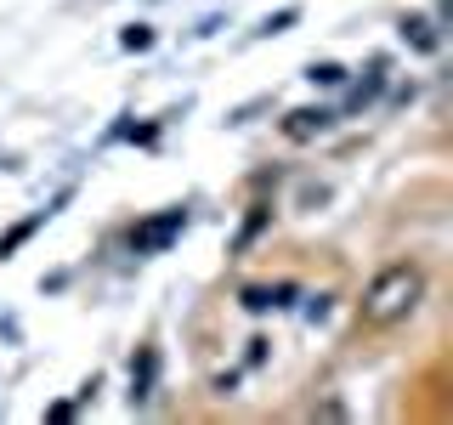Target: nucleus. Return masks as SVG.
<instances>
[{
	"label": "nucleus",
	"mask_w": 453,
	"mask_h": 425,
	"mask_svg": "<svg viewBox=\"0 0 453 425\" xmlns=\"http://www.w3.org/2000/svg\"><path fill=\"white\" fill-rule=\"evenodd\" d=\"M188 227V210H165V216H153V221H142L136 233H131V244H136V255H153V250H165L170 238Z\"/></svg>",
	"instance_id": "f03ea898"
},
{
	"label": "nucleus",
	"mask_w": 453,
	"mask_h": 425,
	"mask_svg": "<svg viewBox=\"0 0 453 425\" xmlns=\"http://www.w3.org/2000/svg\"><path fill=\"white\" fill-rule=\"evenodd\" d=\"M153 363H159V358H153V352H142V363H131V397H148V386H153Z\"/></svg>",
	"instance_id": "39448f33"
},
{
	"label": "nucleus",
	"mask_w": 453,
	"mask_h": 425,
	"mask_svg": "<svg viewBox=\"0 0 453 425\" xmlns=\"http://www.w3.org/2000/svg\"><path fill=\"white\" fill-rule=\"evenodd\" d=\"M334 125V113L329 108H295L289 120H283V136L289 142H311V136H323Z\"/></svg>",
	"instance_id": "7ed1b4c3"
},
{
	"label": "nucleus",
	"mask_w": 453,
	"mask_h": 425,
	"mask_svg": "<svg viewBox=\"0 0 453 425\" xmlns=\"http://www.w3.org/2000/svg\"><path fill=\"white\" fill-rule=\"evenodd\" d=\"M396 28H403V40H408L414 51H436V46H442V35H436V23L425 18V12H408Z\"/></svg>",
	"instance_id": "20e7f679"
},
{
	"label": "nucleus",
	"mask_w": 453,
	"mask_h": 425,
	"mask_svg": "<svg viewBox=\"0 0 453 425\" xmlns=\"http://www.w3.org/2000/svg\"><path fill=\"white\" fill-rule=\"evenodd\" d=\"M283 295H289V290H250L244 306H250V312H266V306H283Z\"/></svg>",
	"instance_id": "423d86ee"
},
{
	"label": "nucleus",
	"mask_w": 453,
	"mask_h": 425,
	"mask_svg": "<svg viewBox=\"0 0 453 425\" xmlns=\"http://www.w3.org/2000/svg\"><path fill=\"white\" fill-rule=\"evenodd\" d=\"M35 227H40V221H23V227H12V233L0 238V255H12V250H18V244H23L28 233H35Z\"/></svg>",
	"instance_id": "0eeeda50"
},
{
	"label": "nucleus",
	"mask_w": 453,
	"mask_h": 425,
	"mask_svg": "<svg viewBox=\"0 0 453 425\" xmlns=\"http://www.w3.org/2000/svg\"><path fill=\"white\" fill-rule=\"evenodd\" d=\"M419 301H425V267L419 261H391V267H380V273L368 278V290L357 301V318L368 329H391V323L414 318Z\"/></svg>",
	"instance_id": "f257e3e1"
},
{
	"label": "nucleus",
	"mask_w": 453,
	"mask_h": 425,
	"mask_svg": "<svg viewBox=\"0 0 453 425\" xmlns=\"http://www.w3.org/2000/svg\"><path fill=\"white\" fill-rule=\"evenodd\" d=\"M311 80H318V85H340V80H346V74H340L334 63H318V68H311Z\"/></svg>",
	"instance_id": "6e6552de"
}]
</instances>
